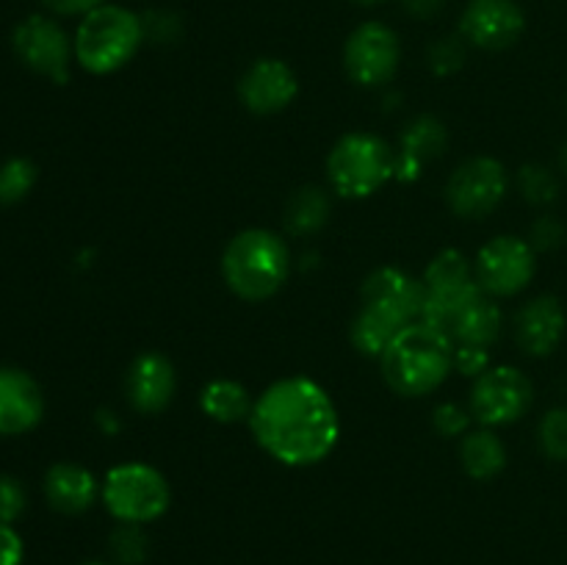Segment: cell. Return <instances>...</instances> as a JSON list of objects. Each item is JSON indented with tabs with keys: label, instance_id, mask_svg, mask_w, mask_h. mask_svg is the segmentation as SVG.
<instances>
[{
	"label": "cell",
	"instance_id": "18",
	"mask_svg": "<svg viewBox=\"0 0 567 565\" xmlns=\"http://www.w3.org/2000/svg\"><path fill=\"white\" fill-rule=\"evenodd\" d=\"M44 499H48L50 507L61 515H81L97 502L100 485L94 480L92 471L86 465L70 463V460H61V463H53L48 471H44Z\"/></svg>",
	"mask_w": 567,
	"mask_h": 565
},
{
	"label": "cell",
	"instance_id": "8",
	"mask_svg": "<svg viewBox=\"0 0 567 565\" xmlns=\"http://www.w3.org/2000/svg\"><path fill=\"white\" fill-rule=\"evenodd\" d=\"M11 48H14L17 59L37 75L48 78L53 83L70 81L75 44L53 17L31 14L17 22L14 33H11Z\"/></svg>",
	"mask_w": 567,
	"mask_h": 565
},
{
	"label": "cell",
	"instance_id": "37",
	"mask_svg": "<svg viewBox=\"0 0 567 565\" xmlns=\"http://www.w3.org/2000/svg\"><path fill=\"white\" fill-rule=\"evenodd\" d=\"M402 3L404 11L410 17H415V20H432L435 14H441L446 0H402Z\"/></svg>",
	"mask_w": 567,
	"mask_h": 565
},
{
	"label": "cell",
	"instance_id": "10",
	"mask_svg": "<svg viewBox=\"0 0 567 565\" xmlns=\"http://www.w3.org/2000/svg\"><path fill=\"white\" fill-rule=\"evenodd\" d=\"M402 61L399 33L385 22L369 20L349 33L343 44V66L358 86H382L391 81Z\"/></svg>",
	"mask_w": 567,
	"mask_h": 565
},
{
	"label": "cell",
	"instance_id": "15",
	"mask_svg": "<svg viewBox=\"0 0 567 565\" xmlns=\"http://www.w3.org/2000/svg\"><path fill=\"white\" fill-rule=\"evenodd\" d=\"M177 391L175 366L161 352H142L133 358L125 374V397L142 415H158L172 404Z\"/></svg>",
	"mask_w": 567,
	"mask_h": 565
},
{
	"label": "cell",
	"instance_id": "33",
	"mask_svg": "<svg viewBox=\"0 0 567 565\" xmlns=\"http://www.w3.org/2000/svg\"><path fill=\"white\" fill-rule=\"evenodd\" d=\"M565 236H567V230L557 216H540V219L532 225L529 244H532V249H543V253H548V249L563 247Z\"/></svg>",
	"mask_w": 567,
	"mask_h": 565
},
{
	"label": "cell",
	"instance_id": "14",
	"mask_svg": "<svg viewBox=\"0 0 567 565\" xmlns=\"http://www.w3.org/2000/svg\"><path fill=\"white\" fill-rule=\"evenodd\" d=\"M360 305L382 310L402 325H413L421 321L424 310V282L396 266H380L363 280Z\"/></svg>",
	"mask_w": 567,
	"mask_h": 565
},
{
	"label": "cell",
	"instance_id": "23",
	"mask_svg": "<svg viewBox=\"0 0 567 565\" xmlns=\"http://www.w3.org/2000/svg\"><path fill=\"white\" fill-rule=\"evenodd\" d=\"M330 197L321 186H302L288 197L286 210H282V222L291 236H316L321 227L330 219Z\"/></svg>",
	"mask_w": 567,
	"mask_h": 565
},
{
	"label": "cell",
	"instance_id": "36",
	"mask_svg": "<svg viewBox=\"0 0 567 565\" xmlns=\"http://www.w3.org/2000/svg\"><path fill=\"white\" fill-rule=\"evenodd\" d=\"M53 14L61 17H86L89 11H94L97 6H103L105 0H42Z\"/></svg>",
	"mask_w": 567,
	"mask_h": 565
},
{
	"label": "cell",
	"instance_id": "11",
	"mask_svg": "<svg viewBox=\"0 0 567 565\" xmlns=\"http://www.w3.org/2000/svg\"><path fill=\"white\" fill-rule=\"evenodd\" d=\"M535 269V249L518 236L491 238L474 260L476 282L487 297H515L529 286Z\"/></svg>",
	"mask_w": 567,
	"mask_h": 565
},
{
	"label": "cell",
	"instance_id": "30",
	"mask_svg": "<svg viewBox=\"0 0 567 565\" xmlns=\"http://www.w3.org/2000/svg\"><path fill=\"white\" fill-rule=\"evenodd\" d=\"M28 507V493L17 476L0 474V524H14Z\"/></svg>",
	"mask_w": 567,
	"mask_h": 565
},
{
	"label": "cell",
	"instance_id": "2",
	"mask_svg": "<svg viewBox=\"0 0 567 565\" xmlns=\"http://www.w3.org/2000/svg\"><path fill=\"white\" fill-rule=\"evenodd\" d=\"M380 369L399 397H426L452 374L454 341L426 321H413L380 355Z\"/></svg>",
	"mask_w": 567,
	"mask_h": 565
},
{
	"label": "cell",
	"instance_id": "6",
	"mask_svg": "<svg viewBox=\"0 0 567 565\" xmlns=\"http://www.w3.org/2000/svg\"><path fill=\"white\" fill-rule=\"evenodd\" d=\"M105 510L120 524H150L158 521L172 504V487L158 469L147 463H122L103 480Z\"/></svg>",
	"mask_w": 567,
	"mask_h": 565
},
{
	"label": "cell",
	"instance_id": "40",
	"mask_svg": "<svg viewBox=\"0 0 567 565\" xmlns=\"http://www.w3.org/2000/svg\"><path fill=\"white\" fill-rule=\"evenodd\" d=\"M81 565H111V563H97V559H94V563H81Z\"/></svg>",
	"mask_w": 567,
	"mask_h": 565
},
{
	"label": "cell",
	"instance_id": "27",
	"mask_svg": "<svg viewBox=\"0 0 567 565\" xmlns=\"http://www.w3.org/2000/svg\"><path fill=\"white\" fill-rule=\"evenodd\" d=\"M518 188L532 205H551L559 197V181L540 164H526L518 172Z\"/></svg>",
	"mask_w": 567,
	"mask_h": 565
},
{
	"label": "cell",
	"instance_id": "19",
	"mask_svg": "<svg viewBox=\"0 0 567 565\" xmlns=\"http://www.w3.org/2000/svg\"><path fill=\"white\" fill-rule=\"evenodd\" d=\"M449 144L446 125L435 116L424 114L408 125L402 133V150L396 155V177L399 181H415L430 161L443 155Z\"/></svg>",
	"mask_w": 567,
	"mask_h": 565
},
{
	"label": "cell",
	"instance_id": "16",
	"mask_svg": "<svg viewBox=\"0 0 567 565\" xmlns=\"http://www.w3.org/2000/svg\"><path fill=\"white\" fill-rule=\"evenodd\" d=\"M44 415V397L28 371L0 366V435L14 438L37 430Z\"/></svg>",
	"mask_w": 567,
	"mask_h": 565
},
{
	"label": "cell",
	"instance_id": "28",
	"mask_svg": "<svg viewBox=\"0 0 567 565\" xmlns=\"http://www.w3.org/2000/svg\"><path fill=\"white\" fill-rule=\"evenodd\" d=\"M543 454L548 460L565 463L567 460V408H554L543 415L540 430H537Z\"/></svg>",
	"mask_w": 567,
	"mask_h": 565
},
{
	"label": "cell",
	"instance_id": "3",
	"mask_svg": "<svg viewBox=\"0 0 567 565\" xmlns=\"http://www.w3.org/2000/svg\"><path fill=\"white\" fill-rule=\"evenodd\" d=\"M291 275V253L282 236L264 227L236 233L221 253V277L244 302H266Z\"/></svg>",
	"mask_w": 567,
	"mask_h": 565
},
{
	"label": "cell",
	"instance_id": "12",
	"mask_svg": "<svg viewBox=\"0 0 567 565\" xmlns=\"http://www.w3.org/2000/svg\"><path fill=\"white\" fill-rule=\"evenodd\" d=\"M526 28V14L518 0H468L460 17V37L480 50L513 48Z\"/></svg>",
	"mask_w": 567,
	"mask_h": 565
},
{
	"label": "cell",
	"instance_id": "24",
	"mask_svg": "<svg viewBox=\"0 0 567 565\" xmlns=\"http://www.w3.org/2000/svg\"><path fill=\"white\" fill-rule=\"evenodd\" d=\"M424 294H452L476 286L474 264L460 249H443L424 271Z\"/></svg>",
	"mask_w": 567,
	"mask_h": 565
},
{
	"label": "cell",
	"instance_id": "31",
	"mask_svg": "<svg viewBox=\"0 0 567 565\" xmlns=\"http://www.w3.org/2000/svg\"><path fill=\"white\" fill-rule=\"evenodd\" d=\"M144 22V39L158 44H169L181 39V17L172 14V11H150L142 17Z\"/></svg>",
	"mask_w": 567,
	"mask_h": 565
},
{
	"label": "cell",
	"instance_id": "22",
	"mask_svg": "<svg viewBox=\"0 0 567 565\" xmlns=\"http://www.w3.org/2000/svg\"><path fill=\"white\" fill-rule=\"evenodd\" d=\"M252 399L249 391L236 380H227V377H216L199 393V408L208 415L210 421H219V424H238V421H249L252 413Z\"/></svg>",
	"mask_w": 567,
	"mask_h": 565
},
{
	"label": "cell",
	"instance_id": "21",
	"mask_svg": "<svg viewBox=\"0 0 567 565\" xmlns=\"http://www.w3.org/2000/svg\"><path fill=\"white\" fill-rule=\"evenodd\" d=\"M460 463L471 480L487 482L498 476L507 465V446L491 427L465 432L460 441Z\"/></svg>",
	"mask_w": 567,
	"mask_h": 565
},
{
	"label": "cell",
	"instance_id": "29",
	"mask_svg": "<svg viewBox=\"0 0 567 565\" xmlns=\"http://www.w3.org/2000/svg\"><path fill=\"white\" fill-rule=\"evenodd\" d=\"M465 39L463 37H443L437 42L430 44V53H426V61H430V70L435 75H454V72L463 70L465 64Z\"/></svg>",
	"mask_w": 567,
	"mask_h": 565
},
{
	"label": "cell",
	"instance_id": "26",
	"mask_svg": "<svg viewBox=\"0 0 567 565\" xmlns=\"http://www.w3.org/2000/svg\"><path fill=\"white\" fill-rule=\"evenodd\" d=\"M109 548L120 565H142L150 554V537L142 524H120L111 532Z\"/></svg>",
	"mask_w": 567,
	"mask_h": 565
},
{
	"label": "cell",
	"instance_id": "17",
	"mask_svg": "<svg viewBox=\"0 0 567 565\" xmlns=\"http://www.w3.org/2000/svg\"><path fill=\"white\" fill-rule=\"evenodd\" d=\"M567 316L563 302L551 294L535 297L515 316V341L532 358H546L565 336Z\"/></svg>",
	"mask_w": 567,
	"mask_h": 565
},
{
	"label": "cell",
	"instance_id": "34",
	"mask_svg": "<svg viewBox=\"0 0 567 565\" xmlns=\"http://www.w3.org/2000/svg\"><path fill=\"white\" fill-rule=\"evenodd\" d=\"M491 358H487V349L480 347H460L454 343V369L463 371L468 377H480L482 371L491 369Z\"/></svg>",
	"mask_w": 567,
	"mask_h": 565
},
{
	"label": "cell",
	"instance_id": "5",
	"mask_svg": "<svg viewBox=\"0 0 567 565\" xmlns=\"http://www.w3.org/2000/svg\"><path fill=\"white\" fill-rule=\"evenodd\" d=\"M327 177L332 192L349 199H365L396 177V155L385 138L374 133H347L327 155Z\"/></svg>",
	"mask_w": 567,
	"mask_h": 565
},
{
	"label": "cell",
	"instance_id": "32",
	"mask_svg": "<svg viewBox=\"0 0 567 565\" xmlns=\"http://www.w3.org/2000/svg\"><path fill=\"white\" fill-rule=\"evenodd\" d=\"M432 424H435V430L441 432V435L460 438L468 432L471 410H463L460 404H454V402H443V404H437L435 413H432Z\"/></svg>",
	"mask_w": 567,
	"mask_h": 565
},
{
	"label": "cell",
	"instance_id": "38",
	"mask_svg": "<svg viewBox=\"0 0 567 565\" xmlns=\"http://www.w3.org/2000/svg\"><path fill=\"white\" fill-rule=\"evenodd\" d=\"M352 3H358V6H382V3H388V0H352Z\"/></svg>",
	"mask_w": 567,
	"mask_h": 565
},
{
	"label": "cell",
	"instance_id": "39",
	"mask_svg": "<svg viewBox=\"0 0 567 565\" xmlns=\"http://www.w3.org/2000/svg\"><path fill=\"white\" fill-rule=\"evenodd\" d=\"M563 164H565V172H567V144H565V150H563Z\"/></svg>",
	"mask_w": 567,
	"mask_h": 565
},
{
	"label": "cell",
	"instance_id": "9",
	"mask_svg": "<svg viewBox=\"0 0 567 565\" xmlns=\"http://www.w3.org/2000/svg\"><path fill=\"white\" fill-rule=\"evenodd\" d=\"M507 170L491 155H476L460 164L446 183V203L463 219H485L507 197Z\"/></svg>",
	"mask_w": 567,
	"mask_h": 565
},
{
	"label": "cell",
	"instance_id": "4",
	"mask_svg": "<svg viewBox=\"0 0 567 565\" xmlns=\"http://www.w3.org/2000/svg\"><path fill=\"white\" fill-rule=\"evenodd\" d=\"M144 39V22L136 11L103 3L81 17L75 39V61L92 75H111L136 59Z\"/></svg>",
	"mask_w": 567,
	"mask_h": 565
},
{
	"label": "cell",
	"instance_id": "20",
	"mask_svg": "<svg viewBox=\"0 0 567 565\" xmlns=\"http://www.w3.org/2000/svg\"><path fill=\"white\" fill-rule=\"evenodd\" d=\"M498 336H502V310L485 291L465 305L463 314L454 319L452 330H449V338L460 347L491 349Z\"/></svg>",
	"mask_w": 567,
	"mask_h": 565
},
{
	"label": "cell",
	"instance_id": "7",
	"mask_svg": "<svg viewBox=\"0 0 567 565\" xmlns=\"http://www.w3.org/2000/svg\"><path fill=\"white\" fill-rule=\"evenodd\" d=\"M535 399L532 380L515 366H496L476 377L468 410L482 427H507L524 419Z\"/></svg>",
	"mask_w": 567,
	"mask_h": 565
},
{
	"label": "cell",
	"instance_id": "25",
	"mask_svg": "<svg viewBox=\"0 0 567 565\" xmlns=\"http://www.w3.org/2000/svg\"><path fill=\"white\" fill-rule=\"evenodd\" d=\"M37 164L31 158H9L0 164V205H17L37 186Z\"/></svg>",
	"mask_w": 567,
	"mask_h": 565
},
{
	"label": "cell",
	"instance_id": "35",
	"mask_svg": "<svg viewBox=\"0 0 567 565\" xmlns=\"http://www.w3.org/2000/svg\"><path fill=\"white\" fill-rule=\"evenodd\" d=\"M25 543L11 524H0V565H22Z\"/></svg>",
	"mask_w": 567,
	"mask_h": 565
},
{
	"label": "cell",
	"instance_id": "13",
	"mask_svg": "<svg viewBox=\"0 0 567 565\" xmlns=\"http://www.w3.org/2000/svg\"><path fill=\"white\" fill-rule=\"evenodd\" d=\"M299 78L282 59H258L244 70L238 81V97L244 109L258 116L286 111L297 100Z\"/></svg>",
	"mask_w": 567,
	"mask_h": 565
},
{
	"label": "cell",
	"instance_id": "1",
	"mask_svg": "<svg viewBox=\"0 0 567 565\" xmlns=\"http://www.w3.org/2000/svg\"><path fill=\"white\" fill-rule=\"evenodd\" d=\"M249 430L269 458L288 469H308L332 454L341 415L330 393L310 377H282L252 404Z\"/></svg>",
	"mask_w": 567,
	"mask_h": 565
}]
</instances>
